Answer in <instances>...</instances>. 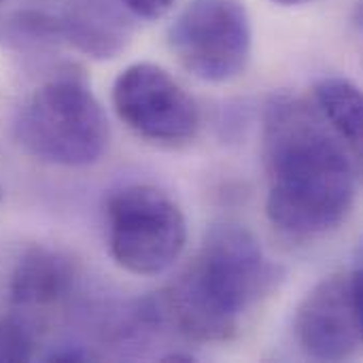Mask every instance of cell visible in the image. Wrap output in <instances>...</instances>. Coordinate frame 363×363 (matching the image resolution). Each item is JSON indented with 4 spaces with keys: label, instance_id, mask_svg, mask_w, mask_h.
<instances>
[{
    "label": "cell",
    "instance_id": "obj_1",
    "mask_svg": "<svg viewBox=\"0 0 363 363\" xmlns=\"http://www.w3.org/2000/svg\"><path fill=\"white\" fill-rule=\"evenodd\" d=\"M266 213L296 238L323 236L351 213L357 196V153L330 128L315 104L274 96L264 113Z\"/></svg>",
    "mask_w": 363,
    "mask_h": 363
},
{
    "label": "cell",
    "instance_id": "obj_2",
    "mask_svg": "<svg viewBox=\"0 0 363 363\" xmlns=\"http://www.w3.org/2000/svg\"><path fill=\"white\" fill-rule=\"evenodd\" d=\"M279 281L281 268L266 257L251 230L240 223H217L166 289L160 311L187 340L230 342Z\"/></svg>",
    "mask_w": 363,
    "mask_h": 363
},
{
    "label": "cell",
    "instance_id": "obj_3",
    "mask_svg": "<svg viewBox=\"0 0 363 363\" xmlns=\"http://www.w3.org/2000/svg\"><path fill=\"white\" fill-rule=\"evenodd\" d=\"M15 138L40 162L83 168L104 155L111 128L87 81L81 74L64 72L36 87L21 104Z\"/></svg>",
    "mask_w": 363,
    "mask_h": 363
},
{
    "label": "cell",
    "instance_id": "obj_4",
    "mask_svg": "<svg viewBox=\"0 0 363 363\" xmlns=\"http://www.w3.org/2000/svg\"><path fill=\"white\" fill-rule=\"evenodd\" d=\"M106 238L117 266L138 277H157L185 251L187 221L166 191L125 185L106 200Z\"/></svg>",
    "mask_w": 363,
    "mask_h": 363
},
{
    "label": "cell",
    "instance_id": "obj_5",
    "mask_svg": "<svg viewBox=\"0 0 363 363\" xmlns=\"http://www.w3.org/2000/svg\"><path fill=\"white\" fill-rule=\"evenodd\" d=\"M253 30L240 0H189L168 28V47L200 81L236 79L251 57Z\"/></svg>",
    "mask_w": 363,
    "mask_h": 363
},
{
    "label": "cell",
    "instance_id": "obj_6",
    "mask_svg": "<svg viewBox=\"0 0 363 363\" xmlns=\"http://www.w3.org/2000/svg\"><path fill=\"white\" fill-rule=\"evenodd\" d=\"M117 117L140 138L157 145L189 143L200 128V108L162 66L136 62L123 68L111 91Z\"/></svg>",
    "mask_w": 363,
    "mask_h": 363
},
{
    "label": "cell",
    "instance_id": "obj_7",
    "mask_svg": "<svg viewBox=\"0 0 363 363\" xmlns=\"http://www.w3.org/2000/svg\"><path fill=\"white\" fill-rule=\"evenodd\" d=\"M294 328L302 351L317 362H345L357 355L363 338L362 268L317 283L302 300Z\"/></svg>",
    "mask_w": 363,
    "mask_h": 363
},
{
    "label": "cell",
    "instance_id": "obj_8",
    "mask_svg": "<svg viewBox=\"0 0 363 363\" xmlns=\"http://www.w3.org/2000/svg\"><path fill=\"white\" fill-rule=\"evenodd\" d=\"M77 281L79 272L70 255L49 247H32L11 272L9 300L21 311H49L72 296Z\"/></svg>",
    "mask_w": 363,
    "mask_h": 363
},
{
    "label": "cell",
    "instance_id": "obj_9",
    "mask_svg": "<svg viewBox=\"0 0 363 363\" xmlns=\"http://www.w3.org/2000/svg\"><path fill=\"white\" fill-rule=\"evenodd\" d=\"M57 43L98 57H115L128 43L125 23L98 0H72L55 11Z\"/></svg>",
    "mask_w": 363,
    "mask_h": 363
},
{
    "label": "cell",
    "instance_id": "obj_10",
    "mask_svg": "<svg viewBox=\"0 0 363 363\" xmlns=\"http://www.w3.org/2000/svg\"><path fill=\"white\" fill-rule=\"evenodd\" d=\"M315 108L330 128L359 155L362 151L363 98L357 83L345 77H325L313 87Z\"/></svg>",
    "mask_w": 363,
    "mask_h": 363
},
{
    "label": "cell",
    "instance_id": "obj_11",
    "mask_svg": "<svg viewBox=\"0 0 363 363\" xmlns=\"http://www.w3.org/2000/svg\"><path fill=\"white\" fill-rule=\"evenodd\" d=\"M36 351L34 330L17 317H0V363L30 362Z\"/></svg>",
    "mask_w": 363,
    "mask_h": 363
},
{
    "label": "cell",
    "instance_id": "obj_12",
    "mask_svg": "<svg viewBox=\"0 0 363 363\" xmlns=\"http://www.w3.org/2000/svg\"><path fill=\"white\" fill-rule=\"evenodd\" d=\"M130 15L145 19V21H155L164 15L170 13L174 0H117Z\"/></svg>",
    "mask_w": 363,
    "mask_h": 363
},
{
    "label": "cell",
    "instance_id": "obj_13",
    "mask_svg": "<svg viewBox=\"0 0 363 363\" xmlns=\"http://www.w3.org/2000/svg\"><path fill=\"white\" fill-rule=\"evenodd\" d=\"M47 362H87L94 359V353L83 349L81 345H60L49 355H45Z\"/></svg>",
    "mask_w": 363,
    "mask_h": 363
},
{
    "label": "cell",
    "instance_id": "obj_14",
    "mask_svg": "<svg viewBox=\"0 0 363 363\" xmlns=\"http://www.w3.org/2000/svg\"><path fill=\"white\" fill-rule=\"evenodd\" d=\"M164 362H194L191 355H185V353H170L164 357Z\"/></svg>",
    "mask_w": 363,
    "mask_h": 363
},
{
    "label": "cell",
    "instance_id": "obj_15",
    "mask_svg": "<svg viewBox=\"0 0 363 363\" xmlns=\"http://www.w3.org/2000/svg\"><path fill=\"white\" fill-rule=\"evenodd\" d=\"M274 4H281V6H300V4H308L313 0H272Z\"/></svg>",
    "mask_w": 363,
    "mask_h": 363
},
{
    "label": "cell",
    "instance_id": "obj_16",
    "mask_svg": "<svg viewBox=\"0 0 363 363\" xmlns=\"http://www.w3.org/2000/svg\"><path fill=\"white\" fill-rule=\"evenodd\" d=\"M0 200H2V187H0Z\"/></svg>",
    "mask_w": 363,
    "mask_h": 363
},
{
    "label": "cell",
    "instance_id": "obj_17",
    "mask_svg": "<svg viewBox=\"0 0 363 363\" xmlns=\"http://www.w3.org/2000/svg\"><path fill=\"white\" fill-rule=\"evenodd\" d=\"M0 2H2V0H0Z\"/></svg>",
    "mask_w": 363,
    "mask_h": 363
}]
</instances>
